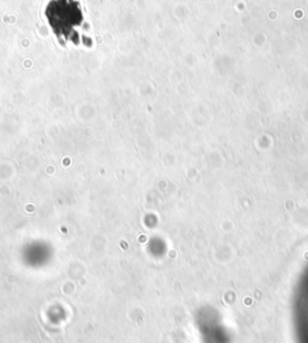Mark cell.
I'll return each instance as SVG.
<instances>
[{"mask_svg":"<svg viewBox=\"0 0 308 343\" xmlns=\"http://www.w3.org/2000/svg\"><path fill=\"white\" fill-rule=\"evenodd\" d=\"M45 15L54 34L64 41L74 39L76 28L83 21L81 4L75 0H52L46 6Z\"/></svg>","mask_w":308,"mask_h":343,"instance_id":"cell-1","label":"cell"}]
</instances>
